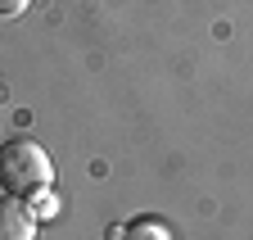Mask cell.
Here are the masks:
<instances>
[{
  "instance_id": "cell-1",
  "label": "cell",
  "mask_w": 253,
  "mask_h": 240,
  "mask_svg": "<svg viewBox=\"0 0 253 240\" xmlns=\"http://www.w3.org/2000/svg\"><path fill=\"white\" fill-rule=\"evenodd\" d=\"M0 186L14 199H41L54 186V163L37 141H5L0 145Z\"/></svg>"
},
{
  "instance_id": "cell-2",
  "label": "cell",
  "mask_w": 253,
  "mask_h": 240,
  "mask_svg": "<svg viewBox=\"0 0 253 240\" xmlns=\"http://www.w3.org/2000/svg\"><path fill=\"white\" fill-rule=\"evenodd\" d=\"M0 240H37V213L14 195H0Z\"/></svg>"
},
{
  "instance_id": "cell-3",
  "label": "cell",
  "mask_w": 253,
  "mask_h": 240,
  "mask_svg": "<svg viewBox=\"0 0 253 240\" xmlns=\"http://www.w3.org/2000/svg\"><path fill=\"white\" fill-rule=\"evenodd\" d=\"M122 240H172V236H168V227L158 222V218H136L131 227H126Z\"/></svg>"
},
{
  "instance_id": "cell-4",
  "label": "cell",
  "mask_w": 253,
  "mask_h": 240,
  "mask_svg": "<svg viewBox=\"0 0 253 240\" xmlns=\"http://www.w3.org/2000/svg\"><path fill=\"white\" fill-rule=\"evenodd\" d=\"M32 5V0H0V18H14V14H23Z\"/></svg>"
}]
</instances>
